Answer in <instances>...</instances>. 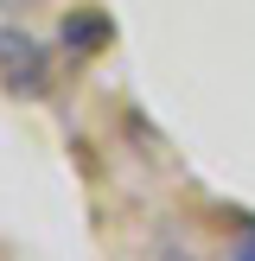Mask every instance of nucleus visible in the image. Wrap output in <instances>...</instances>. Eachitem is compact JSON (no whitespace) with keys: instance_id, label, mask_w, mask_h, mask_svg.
Listing matches in <instances>:
<instances>
[{"instance_id":"1","label":"nucleus","mask_w":255,"mask_h":261,"mask_svg":"<svg viewBox=\"0 0 255 261\" xmlns=\"http://www.w3.org/2000/svg\"><path fill=\"white\" fill-rule=\"evenodd\" d=\"M45 83H51V51L19 25H0V89L26 102V96H45Z\"/></svg>"},{"instance_id":"2","label":"nucleus","mask_w":255,"mask_h":261,"mask_svg":"<svg viewBox=\"0 0 255 261\" xmlns=\"http://www.w3.org/2000/svg\"><path fill=\"white\" fill-rule=\"evenodd\" d=\"M109 38H115L109 13H70V19L58 25V45L70 51V58H96V51H109Z\"/></svg>"},{"instance_id":"3","label":"nucleus","mask_w":255,"mask_h":261,"mask_svg":"<svg viewBox=\"0 0 255 261\" xmlns=\"http://www.w3.org/2000/svg\"><path fill=\"white\" fill-rule=\"evenodd\" d=\"M230 255H242V261H255V223H242V229H236V242H230Z\"/></svg>"}]
</instances>
